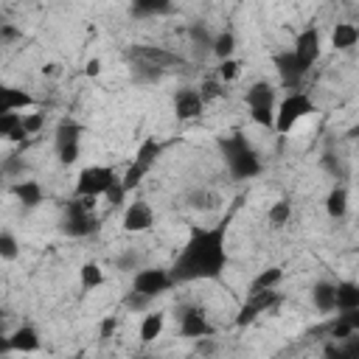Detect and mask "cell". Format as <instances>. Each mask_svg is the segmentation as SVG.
<instances>
[{
    "label": "cell",
    "instance_id": "23",
    "mask_svg": "<svg viewBox=\"0 0 359 359\" xmlns=\"http://www.w3.org/2000/svg\"><path fill=\"white\" fill-rule=\"evenodd\" d=\"M311 303L320 314H334L337 300H334V280H317L311 286Z\"/></svg>",
    "mask_w": 359,
    "mask_h": 359
},
{
    "label": "cell",
    "instance_id": "14",
    "mask_svg": "<svg viewBox=\"0 0 359 359\" xmlns=\"http://www.w3.org/2000/svg\"><path fill=\"white\" fill-rule=\"evenodd\" d=\"M34 95L22 87H14V84H0V115H8V112H28L34 107Z\"/></svg>",
    "mask_w": 359,
    "mask_h": 359
},
{
    "label": "cell",
    "instance_id": "37",
    "mask_svg": "<svg viewBox=\"0 0 359 359\" xmlns=\"http://www.w3.org/2000/svg\"><path fill=\"white\" fill-rule=\"evenodd\" d=\"M20 118H22V112H8V115H0V137L3 140H8V135L20 126Z\"/></svg>",
    "mask_w": 359,
    "mask_h": 359
},
{
    "label": "cell",
    "instance_id": "47",
    "mask_svg": "<svg viewBox=\"0 0 359 359\" xmlns=\"http://www.w3.org/2000/svg\"><path fill=\"white\" fill-rule=\"evenodd\" d=\"M3 353H11V351H8V337H6V334H0V356H3Z\"/></svg>",
    "mask_w": 359,
    "mask_h": 359
},
{
    "label": "cell",
    "instance_id": "2",
    "mask_svg": "<svg viewBox=\"0 0 359 359\" xmlns=\"http://www.w3.org/2000/svg\"><path fill=\"white\" fill-rule=\"evenodd\" d=\"M219 149L224 157V165L233 180H255L264 171V160L255 151V146L247 140L244 132H230L219 137Z\"/></svg>",
    "mask_w": 359,
    "mask_h": 359
},
{
    "label": "cell",
    "instance_id": "26",
    "mask_svg": "<svg viewBox=\"0 0 359 359\" xmlns=\"http://www.w3.org/2000/svg\"><path fill=\"white\" fill-rule=\"evenodd\" d=\"M236 48H238V39H236L233 31H219V34L210 39V53H213L219 62L233 59V56H236Z\"/></svg>",
    "mask_w": 359,
    "mask_h": 359
},
{
    "label": "cell",
    "instance_id": "36",
    "mask_svg": "<svg viewBox=\"0 0 359 359\" xmlns=\"http://www.w3.org/2000/svg\"><path fill=\"white\" fill-rule=\"evenodd\" d=\"M56 157H59V163H62V165H73V163H79V157H81V143H73V146H62V149H56Z\"/></svg>",
    "mask_w": 359,
    "mask_h": 359
},
{
    "label": "cell",
    "instance_id": "15",
    "mask_svg": "<svg viewBox=\"0 0 359 359\" xmlns=\"http://www.w3.org/2000/svg\"><path fill=\"white\" fill-rule=\"evenodd\" d=\"M244 104H247V109H275L278 90L269 81H252L244 90Z\"/></svg>",
    "mask_w": 359,
    "mask_h": 359
},
{
    "label": "cell",
    "instance_id": "3",
    "mask_svg": "<svg viewBox=\"0 0 359 359\" xmlns=\"http://www.w3.org/2000/svg\"><path fill=\"white\" fill-rule=\"evenodd\" d=\"M95 210H98V199H93V196H73L65 205V210H62V222H59L62 233L67 238H87V236L98 233L101 222H98Z\"/></svg>",
    "mask_w": 359,
    "mask_h": 359
},
{
    "label": "cell",
    "instance_id": "8",
    "mask_svg": "<svg viewBox=\"0 0 359 359\" xmlns=\"http://www.w3.org/2000/svg\"><path fill=\"white\" fill-rule=\"evenodd\" d=\"M289 50L294 53V59H297L306 70H311L314 62H317L320 53H323V34H320V28H317V25H306L303 31H297Z\"/></svg>",
    "mask_w": 359,
    "mask_h": 359
},
{
    "label": "cell",
    "instance_id": "25",
    "mask_svg": "<svg viewBox=\"0 0 359 359\" xmlns=\"http://www.w3.org/2000/svg\"><path fill=\"white\" fill-rule=\"evenodd\" d=\"M280 280H283V266H278V264L264 266V269L252 278V283H250V294H252V292H269V289H278Z\"/></svg>",
    "mask_w": 359,
    "mask_h": 359
},
{
    "label": "cell",
    "instance_id": "11",
    "mask_svg": "<svg viewBox=\"0 0 359 359\" xmlns=\"http://www.w3.org/2000/svg\"><path fill=\"white\" fill-rule=\"evenodd\" d=\"M8 194L25 208V210H34V208H39L42 202H45V188H42V182L39 180H14V182H8Z\"/></svg>",
    "mask_w": 359,
    "mask_h": 359
},
{
    "label": "cell",
    "instance_id": "9",
    "mask_svg": "<svg viewBox=\"0 0 359 359\" xmlns=\"http://www.w3.org/2000/svg\"><path fill=\"white\" fill-rule=\"evenodd\" d=\"M154 227V210L146 199H135L123 208V216H121V230L129 233V236H140V233H149Z\"/></svg>",
    "mask_w": 359,
    "mask_h": 359
},
{
    "label": "cell",
    "instance_id": "32",
    "mask_svg": "<svg viewBox=\"0 0 359 359\" xmlns=\"http://www.w3.org/2000/svg\"><path fill=\"white\" fill-rule=\"evenodd\" d=\"M151 303H154L151 297H146V294H140V292H132V289L123 294V309H126V311H135V314H146V311L151 309Z\"/></svg>",
    "mask_w": 359,
    "mask_h": 359
},
{
    "label": "cell",
    "instance_id": "31",
    "mask_svg": "<svg viewBox=\"0 0 359 359\" xmlns=\"http://www.w3.org/2000/svg\"><path fill=\"white\" fill-rule=\"evenodd\" d=\"M196 93L202 95L205 104H208V101H219V98L227 95V90H224V84H222L219 79H205V81L196 87Z\"/></svg>",
    "mask_w": 359,
    "mask_h": 359
},
{
    "label": "cell",
    "instance_id": "42",
    "mask_svg": "<svg viewBox=\"0 0 359 359\" xmlns=\"http://www.w3.org/2000/svg\"><path fill=\"white\" fill-rule=\"evenodd\" d=\"M323 356L325 359H342V351H339V342H325V348H323Z\"/></svg>",
    "mask_w": 359,
    "mask_h": 359
},
{
    "label": "cell",
    "instance_id": "44",
    "mask_svg": "<svg viewBox=\"0 0 359 359\" xmlns=\"http://www.w3.org/2000/svg\"><path fill=\"white\" fill-rule=\"evenodd\" d=\"M135 264H137V255H135V252H126L123 258H118V266H121V269H137Z\"/></svg>",
    "mask_w": 359,
    "mask_h": 359
},
{
    "label": "cell",
    "instance_id": "1",
    "mask_svg": "<svg viewBox=\"0 0 359 359\" xmlns=\"http://www.w3.org/2000/svg\"><path fill=\"white\" fill-rule=\"evenodd\" d=\"M227 266V224H194L174 264L168 266L174 286L194 280H216Z\"/></svg>",
    "mask_w": 359,
    "mask_h": 359
},
{
    "label": "cell",
    "instance_id": "4",
    "mask_svg": "<svg viewBox=\"0 0 359 359\" xmlns=\"http://www.w3.org/2000/svg\"><path fill=\"white\" fill-rule=\"evenodd\" d=\"M314 112H317L314 98H311L309 93H303V90H292V93H286L283 98H278V104H275V123H272V132H278V135H292V132L297 129V123L306 121V118L314 115Z\"/></svg>",
    "mask_w": 359,
    "mask_h": 359
},
{
    "label": "cell",
    "instance_id": "41",
    "mask_svg": "<svg viewBox=\"0 0 359 359\" xmlns=\"http://www.w3.org/2000/svg\"><path fill=\"white\" fill-rule=\"evenodd\" d=\"M101 70H104V65H101V59H98V56H90V59L84 62V76H87V79L101 76Z\"/></svg>",
    "mask_w": 359,
    "mask_h": 359
},
{
    "label": "cell",
    "instance_id": "33",
    "mask_svg": "<svg viewBox=\"0 0 359 359\" xmlns=\"http://www.w3.org/2000/svg\"><path fill=\"white\" fill-rule=\"evenodd\" d=\"M20 126H22V132L28 135V137H34V135H39L42 129H45V112H22V118H20Z\"/></svg>",
    "mask_w": 359,
    "mask_h": 359
},
{
    "label": "cell",
    "instance_id": "50",
    "mask_svg": "<svg viewBox=\"0 0 359 359\" xmlns=\"http://www.w3.org/2000/svg\"><path fill=\"white\" fill-rule=\"evenodd\" d=\"M70 359H84V356H81V353H76V356H70Z\"/></svg>",
    "mask_w": 359,
    "mask_h": 359
},
{
    "label": "cell",
    "instance_id": "35",
    "mask_svg": "<svg viewBox=\"0 0 359 359\" xmlns=\"http://www.w3.org/2000/svg\"><path fill=\"white\" fill-rule=\"evenodd\" d=\"M22 168H25V163H22V157L20 154H8L3 163H0V171L6 174V180H20L22 177Z\"/></svg>",
    "mask_w": 359,
    "mask_h": 359
},
{
    "label": "cell",
    "instance_id": "19",
    "mask_svg": "<svg viewBox=\"0 0 359 359\" xmlns=\"http://www.w3.org/2000/svg\"><path fill=\"white\" fill-rule=\"evenodd\" d=\"M323 205H325V213H328V219H334V222L345 219V216H348V208H351V196H348V188H345V185H334V188L325 194Z\"/></svg>",
    "mask_w": 359,
    "mask_h": 359
},
{
    "label": "cell",
    "instance_id": "22",
    "mask_svg": "<svg viewBox=\"0 0 359 359\" xmlns=\"http://www.w3.org/2000/svg\"><path fill=\"white\" fill-rule=\"evenodd\" d=\"M104 283H107V272H104V266L98 261H84L79 266V286H81V292H95Z\"/></svg>",
    "mask_w": 359,
    "mask_h": 359
},
{
    "label": "cell",
    "instance_id": "6",
    "mask_svg": "<svg viewBox=\"0 0 359 359\" xmlns=\"http://www.w3.org/2000/svg\"><path fill=\"white\" fill-rule=\"evenodd\" d=\"M168 289H174V280H171L168 266H140L132 275V292H140V294H146L151 300H157Z\"/></svg>",
    "mask_w": 359,
    "mask_h": 359
},
{
    "label": "cell",
    "instance_id": "34",
    "mask_svg": "<svg viewBox=\"0 0 359 359\" xmlns=\"http://www.w3.org/2000/svg\"><path fill=\"white\" fill-rule=\"evenodd\" d=\"M258 317H261V311H258V309H255L250 300H244V303L238 306V311H236L233 323H236V328H247V325H252Z\"/></svg>",
    "mask_w": 359,
    "mask_h": 359
},
{
    "label": "cell",
    "instance_id": "38",
    "mask_svg": "<svg viewBox=\"0 0 359 359\" xmlns=\"http://www.w3.org/2000/svg\"><path fill=\"white\" fill-rule=\"evenodd\" d=\"M126 196H129V194H126V191L121 188V182H115V185H112V188H109V191L104 194V199H107V205H109L112 210H115V208H123Z\"/></svg>",
    "mask_w": 359,
    "mask_h": 359
},
{
    "label": "cell",
    "instance_id": "7",
    "mask_svg": "<svg viewBox=\"0 0 359 359\" xmlns=\"http://www.w3.org/2000/svg\"><path fill=\"white\" fill-rule=\"evenodd\" d=\"M177 334L182 339H208L216 334V328L210 325L208 314L202 306H185L180 314H177Z\"/></svg>",
    "mask_w": 359,
    "mask_h": 359
},
{
    "label": "cell",
    "instance_id": "45",
    "mask_svg": "<svg viewBox=\"0 0 359 359\" xmlns=\"http://www.w3.org/2000/svg\"><path fill=\"white\" fill-rule=\"evenodd\" d=\"M25 140H28V135L22 132V126H17V129L8 135V143H25Z\"/></svg>",
    "mask_w": 359,
    "mask_h": 359
},
{
    "label": "cell",
    "instance_id": "10",
    "mask_svg": "<svg viewBox=\"0 0 359 359\" xmlns=\"http://www.w3.org/2000/svg\"><path fill=\"white\" fill-rule=\"evenodd\" d=\"M272 65H275V70H278V76H280V84H283L289 93H292V90H300V81H303V76H306L309 70L294 59L292 50L275 53V56H272Z\"/></svg>",
    "mask_w": 359,
    "mask_h": 359
},
{
    "label": "cell",
    "instance_id": "28",
    "mask_svg": "<svg viewBox=\"0 0 359 359\" xmlns=\"http://www.w3.org/2000/svg\"><path fill=\"white\" fill-rule=\"evenodd\" d=\"M149 177V171L146 168H140L137 163H129L126 165V171L123 174H118V182H121V188L126 191V194H132L135 188H140V182Z\"/></svg>",
    "mask_w": 359,
    "mask_h": 359
},
{
    "label": "cell",
    "instance_id": "46",
    "mask_svg": "<svg viewBox=\"0 0 359 359\" xmlns=\"http://www.w3.org/2000/svg\"><path fill=\"white\" fill-rule=\"evenodd\" d=\"M42 76H59V65L56 62H45L42 65Z\"/></svg>",
    "mask_w": 359,
    "mask_h": 359
},
{
    "label": "cell",
    "instance_id": "13",
    "mask_svg": "<svg viewBox=\"0 0 359 359\" xmlns=\"http://www.w3.org/2000/svg\"><path fill=\"white\" fill-rule=\"evenodd\" d=\"M205 112V101L194 87H182L174 93V115L180 121H194Z\"/></svg>",
    "mask_w": 359,
    "mask_h": 359
},
{
    "label": "cell",
    "instance_id": "24",
    "mask_svg": "<svg viewBox=\"0 0 359 359\" xmlns=\"http://www.w3.org/2000/svg\"><path fill=\"white\" fill-rule=\"evenodd\" d=\"M81 135H84V126L73 118H65L59 121V126L53 129V146L62 149V146H73V143H81Z\"/></svg>",
    "mask_w": 359,
    "mask_h": 359
},
{
    "label": "cell",
    "instance_id": "48",
    "mask_svg": "<svg viewBox=\"0 0 359 359\" xmlns=\"http://www.w3.org/2000/svg\"><path fill=\"white\" fill-rule=\"evenodd\" d=\"M3 188H8V180H6V174L0 171V191H3Z\"/></svg>",
    "mask_w": 359,
    "mask_h": 359
},
{
    "label": "cell",
    "instance_id": "43",
    "mask_svg": "<svg viewBox=\"0 0 359 359\" xmlns=\"http://www.w3.org/2000/svg\"><path fill=\"white\" fill-rule=\"evenodd\" d=\"M17 36H20V31H17L14 25H8V22H6V25H0V45H3V42H8V39H17Z\"/></svg>",
    "mask_w": 359,
    "mask_h": 359
},
{
    "label": "cell",
    "instance_id": "20",
    "mask_svg": "<svg viewBox=\"0 0 359 359\" xmlns=\"http://www.w3.org/2000/svg\"><path fill=\"white\" fill-rule=\"evenodd\" d=\"M337 311H359V283L356 280H337L334 283Z\"/></svg>",
    "mask_w": 359,
    "mask_h": 359
},
{
    "label": "cell",
    "instance_id": "39",
    "mask_svg": "<svg viewBox=\"0 0 359 359\" xmlns=\"http://www.w3.org/2000/svg\"><path fill=\"white\" fill-rule=\"evenodd\" d=\"M115 331H118V317H115V314H107V317L101 320V325H98V339L107 342V339L115 337Z\"/></svg>",
    "mask_w": 359,
    "mask_h": 359
},
{
    "label": "cell",
    "instance_id": "16",
    "mask_svg": "<svg viewBox=\"0 0 359 359\" xmlns=\"http://www.w3.org/2000/svg\"><path fill=\"white\" fill-rule=\"evenodd\" d=\"M331 48L337 50V53H345V50H353L356 45H359V25L356 22H348V20H342V22H337L334 28H331Z\"/></svg>",
    "mask_w": 359,
    "mask_h": 359
},
{
    "label": "cell",
    "instance_id": "12",
    "mask_svg": "<svg viewBox=\"0 0 359 359\" xmlns=\"http://www.w3.org/2000/svg\"><path fill=\"white\" fill-rule=\"evenodd\" d=\"M6 337H8V351L11 353H36L42 348V337H39L36 325H31V323L17 325Z\"/></svg>",
    "mask_w": 359,
    "mask_h": 359
},
{
    "label": "cell",
    "instance_id": "51",
    "mask_svg": "<svg viewBox=\"0 0 359 359\" xmlns=\"http://www.w3.org/2000/svg\"><path fill=\"white\" fill-rule=\"evenodd\" d=\"M0 56H3V48H0Z\"/></svg>",
    "mask_w": 359,
    "mask_h": 359
},
{
    "label": "cell",
    "instance_id": "30",
    "mask_svg": "<svg viewBox=\"0 0 359 359\" xmlns=\"http://www.w3.org/2000/svg\"><path fill=\"white\" fill-rule=\"evenodd\" d=\"M20 258V241L14 233L0 230V261H17Z\"/></svg>",
    "mask_w": 359,
    "mask_h": 359
},
{
    "label": "cell",
    "instance_id": "49",
    "mask_svg": "<svg viewBox=\"0 0 359 359\" xmlns=\"http://www.w3.org/2000/svg\"><path fill=\"white\" fill-rule=\"evenodd\" d=\"M137 359H160V356H151V353H143V356H137Z\"/></svg>",
    "mask_w": 359,
    "mask_h": 359
},
{
    "label": "cell",
    "instance_id": "21",
    "mask_svg": "<svg viewBox=\"0 0 359 359\" xmlns=\"http://www.w3.org/2000/svg\"><path fill=\"white\" fill-rule=\"evenodd\" d=\"M160 154H163V143H160L157 137H143V140L137 143V149H135V157H132V163H137L140 168L151 171V168L157 165Z\"/></svg>",
    "mask_w": 359,
    "mask_h": 359
},
{
    "label": "cell",
    "instance_id": "27",
    "mask_svg": "<svg viewBox=\"0 0 359 359\" xmlns=\"http://www.w3.org/2000/svg\"><path fill=\"white\" fill-rule=\"evenodd\" d=\"M266 222H269V227H275V230L286 227V224L292 222V202H289L286 196L275 199V202L269 205V210H266Z\"/></svg>",
    "mask_w": 359,
    "mask_h": 359
},
{
    "label": "cell",
    "instance_id": "5",
    "mask_svg": "<svg viewBox=\"0 0 359 359\" xmlns=\"http://www.w3.org/2000/svg\"><path fill=\"white\" fill-rule=\"evenodd\" d=\"M115 182H118V171H115L112 165L93 163V165H84V168L76 174V188H73V194H76V196L101 199Z\"/></svg>",
    "mask_w": 359,
    "mask_h": 359
},
{
    "label": "cell",
    "instance_id": "40",
    "mask_svg": "<svg viewBox=\"0 0 359 359\" xmlns=\"http://www.w3.org/2000/svg\"><path fill=\"white\" fill-rule=\"evenodd\" d=\"M160 11H168V3H135L132 6V14H137V17L160 14Z\"/></svg>",
    "mask_w": 359,
    "mask_h": 359
},
{
    "label": "cell",
    "instance_id": "18",
    "mask_svg": "<svg viewBox=\"0 0 359 359\" xmlns=\"http://www.w3.org/2000/svg\"><path fill=\"white\" fill-rule=\"evenodd\" d=\"M356 334H359V311H339L337 320L328 328L331 342H345V339H351Z\"/></svg>",
    "mask_w": 359,
    "mask_h": 359
},
{
    "label": "cell",
    "instance_id": "29",
    "mask_svg": "<svg viewBox=\"0 0 359 359\" xmlns=\"http://www.w3.org/2000/svg\"><path fill=\"white\" fill-rule=\"evenodd\" d=\"M241 67H244V65H241V59H236V56H233V59H224V62H219V65H216V76H213V79H219V81L227 87V84L238 81Z\"/></svg>",
    "mask_w": 359,
    "mask_h": 359
},
{
    "label": "cell",
    "instance_id": "17",
    "mask_svg": "<svg viewBox=\"0 0 359 359\" xmlns=\"http://www.w3.org/2000/svg\"><path fill=\"white\" fill-rule=\"evenodd\" d=\"M163 331H165V311L149 309V311L143 314V320H140V328H137L140 342H143V345H151V342H157V339L163 337Z\"/></svg>",
    "mask_w": 359,
    "mask_h": 359
}]
</instances>
